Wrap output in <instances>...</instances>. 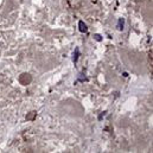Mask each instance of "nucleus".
<instances>
[{
    "label": "nucleus",
    "mask_w": 153,
    "mask_h": 153,
    "mask_svg": "<svg viewBox=\"0 0 153 153\" xmlns=\"http://www.w3.org/2000/svg\"><path fill=\"white\" fill-rule=\"evenodd\" d=\"M78 26H79V31H81V32H87V31H88V29H87V25H85V24H84L82 20L78 23Z\"/></svg>",
    "instance_id": "nucleus-1"
},
{
    "label": "nucleus",
    "mask_w": 153,
    "mask_h": 153,
    "mask_svg": "<svg viewBox=\"0 0 153 153\" xmlns=\"http://www.w3.org/2000/svg\"><path fill=\"white\" fill-rule=\"evenodd\" d=\"M123 24H125V19L123 18H120L119 19V23H117V30L119 31H122L123 30Z\"/></svg>",
    "instance_id": "nucleus-2"
},
{
    "label": "nucleus",
    "mask_w": 153,
    "mask_h": 153,
    "mask_svg": "<svg viewBox=\"0 0 153 153\" xmlns=\"http://www.w3.org/2000/svg\"><path fill=\"white\" fill-rule=\"evenodd\" d=\"M77 58H78V49H76V53H74V62L76 63Z\"/></svg>",
    "instance_id": "nucleus-3"
},
{
    "label": "nucleus",
    "mask_w": 153,
    "mask_h": 153,
    "mask_svg": "<svg viewBox=\"0 0 153 153\" xmlns=\"http://www.w3.org/2000/svg\"><path fill=\"white\" fill-rule=\"evenodd\" d=\"M95 38H96V40H101V38H100V36H99V35H96V36H95Z\"/></svg>",
    "instance_id": "nucleus-4"
}]
</instances>
